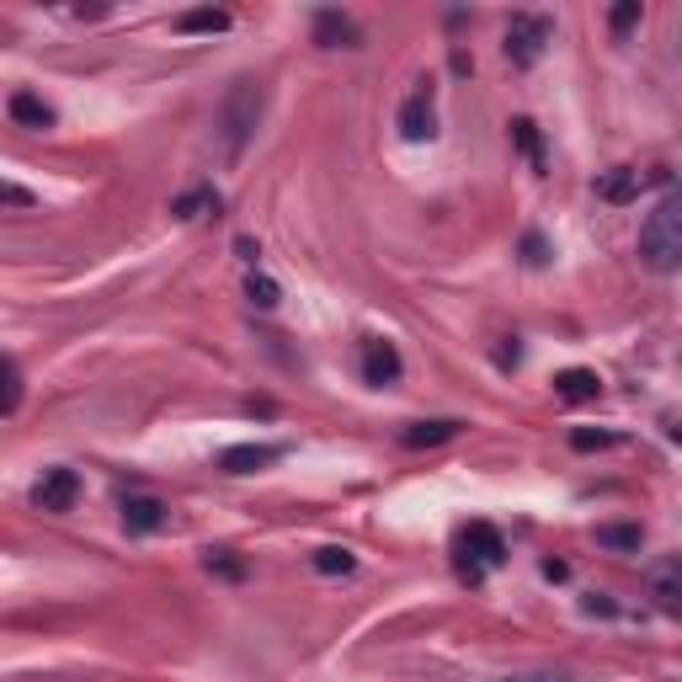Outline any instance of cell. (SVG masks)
<instances>
[{"label": "cell", "instance_id": "1", "mask_svg": "<svg viewBox=\"0 0 682 682\" xmlns=\"http://www.w3.org/2000/svg\"><path fill=\"white\" fill-rule=\"evenodd\" d=\"M640 262L661 277L682 272V187H672L640 224Z\"/></svg>", "mask_w": 682, "mask_h": 682}, {"label": "cell", "instance_id": "5", "mask_svg": "<svg viewBox=\"0 0 682 682\" xmlns=\"http://www.w3.org/2000/svg\"><path fill=\"white\" fill-rule=\"evenodd\" d=\"M400 139H411V145H427L432 134H438V107H432V86H416L406 102H400Z\"/></svg>", "mask_w": 682, "mask_h": 682}, {"label": "cell", "instance_id": "2", "mask_svg": "<svg viewBox=\"0 0 682 682\" xmlns=\"http://www.w3.org/2000/svg\"><path fill=\"white\" fill-rule=\"evenodd\" d=\"M262 113H267V86L262 81H235L230 86V96H224V107H219V139H224V155L230 160H240L245 155V145L256 139V123H262Z\"/></svg>", "mask_w": 682, "mask_h": 682}, {"label": "cell", "instance_id": "25", "mask_svg": "<svg viewBox=\"0 0 682 682\" xmlns=\"http://www.w3.org/2000/svg\"><path fill=\"white\" fill-rule=\"evenodd\" d=\"M634 22H640V0H619V6L608 11V28L619 32V38H623L629 28H634Z\"/></svg>", "mask_w": 682, "mask_h": 682}, {"label": "cell", "instance_id": "8", "mask_svg": "<svg viewBox=\"0 0 682 682\" xmlns=\"http://www.w3.org/2000/svg\"><path fill=\"white\" fill-rule=\"evenodd\" d=\"M81 496V475L75 470H49V475L32 485V502L43 506V512H70Z\"/></svg>", "mask_w": 682, "mask_h": 682}, {"label": "cell", "instance_id": "15", "mask_svg": "<svg viewBox=\"0 0 682 682\" xmlns=\"http://www.w3.org/2000/svg\"><path fill=\"white\" fill-rule=\"evenodd\" d=\"M230 28V11L224 6H198V11H181L177 32H224Z\"/></svg>", "mask_w": 682, "mask_h": 682}, {"label": "cell", "instance_id": "28", "mask_svg": "<svg viewBox=\"0 0 682 682\" xmlns=\"http://www.w3.org/2000/svg\"><path fill=\"white\" fill-rule=\"evenodd\" d=\"M523 262H528V267H538V262H544V240H538V235L523 240Z\"/></svg>", "mask_w": 682, "mask_h": 682}, {"label": "cell", "instance_id": "27", "mask_svg": "<svg viewBox=\"0 0 682 682\" xmlns=\"http://www.w3.org/2000/svg\"><path fill=\"white\" fill-rule=\"evenodd\" d=\"M0 198H6L11 208H28L32 203V192H28V187H17V181H6V187H0Z\"/></svg>", "mask_w": 682, "mask_h": 682}, {"label": "cell", "instance_id": "30", "mask_svg": "<svg viewBox=\"0 0 682 682\" xmlns=\"http://www.w3.org/2000/svg\"><path fill=\"white\" fill-rule=\"evenodd\" d=\"M544 576H549V581H565V560H544Z\"/></svg>", "mask_w": 682, "mask_h": 682}, {"label": "cell", "instance_id": "13", "mask_svg": "<svg viewBox=\"0 0 682 682\" xmlns=\"http://www.w3.org/2000/svg\"><path fill=\"white\" fill-rule=\"evenodd\" d=\"M651 597L667 608V613H678V619H682V555H678V560H667L651 576Z\"/></svg>", "mask_w": 682, "mask_h": 682}, {"label": "cell", "instance_id": "16", "mask_svg": "<svg viewBox=\"0 0 682 682\" xmlns=\"http://www.w3.org/2000/svg\"><path fill=\"white\" fill-rule=\"evenodd\" d=\"M219 213V192H213V187H198V192H181L177 203H171V213H177V219H198V213Z\"/></svg>", "mask_w": 682, "mask_h": 682}, {"label": "cell", "instance_id": "19", "mask_svg": "<svg viewBox=\"0 0 682 682\" xmlns=\"http://www.w3.org/2000/svg\"><path fill=\"white\" fill-rule=\"evenodd\" d=\"M597 192H602V198H608V203H629V198H634V192H640V171H613V177L602 181V187H597Z\"/></svg>", "mask_w": 682, "mask_h": 682}, {"label": "cell", "instance_id": "10", "mask_svg": "<svg viewBox=\"0 0 682 682\" xmlns=\"http://www.w3.org/2000/svg\"><path fill=\"white\" fill-rule=\"evenodd\" d=\"M315 43L321 49H357V22L347 11H315Z\"/></svg>", "mask_w": 682, "mask_h": 682}, {"label": "cell", "instance_id": "31", "mask_svg": "<svg viewBox=\"0 0 682 682\" xmlns=\"http://www.w3.org/2000/svg\"><path fill=\"white\" fill-rule=\"evenodd\" d=\"M672 443H682V427H672Z\"/></svg>", "mask_w": 682, "mask_h": 682}, {"label": "cell", "instance_id": "22", "mask_svg": "<svg viewBox=\"0 0 682 682\" xmlns=\"http://www.w3.org/2000/svg\"><path fill=\"white\" fill-rule=\"evenodd\" d=\"M208 570L224 576V581H245V560H240L235 549H208Z\"/></svg>", "mask_w": 682, "mask_h": 682}, {"label": "cell", "instance_id": "24", "mask_svg": "<svg viewBox=\"0 0 682 682\" xmlns=\"http://www.w3.org/2000/svg\"><path fill=\"white\" fill-rule=\"evenodd\" d=\"M512 139L523 145V155L534 160V166H544V149H538V128L528 118H512Z\"/></svg>", "mask_w": 682, "mask_h": 682}, {"label": "cell", "instance_id": "11", "mask_svg": "<svg viewBox=\"0 0 682 682\" xmlns=\"http://www.w3.org/2000/svg\"><path fill=\"white\" fill-rule=\"evenodd\" d=\"M459 432H464V421L438 416V421H411V427L400 432V443H406V448H438V443H453Z\"/></svg>", "mask_w": 682, "mask_h": 682}, {"label": "cell", "instance_id": "26", "mask_svg": "<svg viewBox=\"0 0 682 682\" xmlns=\"http://www.w3.org/2000/svg\"><path fill=\"white\" fill-rule=\"evenodd\" d=\"M613 443V432H592V427H576V432H570V448H576V453H592V448H608Z\"/></svg>", "mask_w": 682, "mask_h": 682}, {"label": "cell", "instance_id": "21", "mask_svg": "<svg viewBox=\"0 0 682 682\" xmlns=\"http://www.w3.org/2000/svg\"><path fill=\"white\" fill-rule=\"evenodd\" d=\"M22 411V363L6 357V400H0V416H17Z\"/></svg>", "mask_w": 682, "mask_h": 682}, {"label": "cell", "instance_id": "12", "mask_svg": "<svg viewBox=\"0 0 682 682\" xmlns=\"http://www.w3.org/2000/svg\"><path fill=\"white\" fill-rule=\"evenodd\" d=\"M555 395H560V400H570V406H587V400H597V395H602V379H597L592 368H565L560 379H555Z\"/></svg>", "mask_w": 682, "mask_h": 682}, {"label": "cell", "instance_id": "18", "mask_svg": "<svg viewBox=\"0 0 682 682\" xmlns=\"http://www.w3.org/2000/svg\"><path fill=\"white\" fill-rule=\"evenodd\" d=\"M353 549H336V544H326V549H315V570L321 576H353Z\"/></svg>", "mask_w": 682, "mask_h": 682}, {"label": "cell", "instance_id": "17", "mask_svg": "<svg viewBox=\"0 0 682 682\" xmlns=\"http://www.w3.org/2000/svg\"><path fill=\"white\" fill-rule=\"evenodd\" d=\"M597 544H608V549H640L646 534H640V523H608V528H597Z\"/></svg>", "mask_w": 682, "mask_h": 682}, {"label": "cell", "instance_id": "29", "mask_svg": "<svg viewBox=\"0 0 682 682\" xmlns=\"http://www.w3.org/2000/svg\"><path fill=\"white\" fill-rule=\"evenodd\" d=\"M235 251H240V256H245V262H256V256H262V251H256V240H245V235L235 240Z\"/></svg>", "mask_w": 682, "mask_h": 682}, {"label": "cell", "instance_id": "23", "mask_svg": "<svg viewBox=\"0 0 682 682\" xmlns=\"http://www.w3.org/2000/svg\"><path fill=\"white\" fill-rule=\"evenodd\" d=\"M496 682H587V678L560 672V667H534V672H506V678H496Z\"/></svg>", "mask_w": 682, "mask_h": 682}, {"label": "cell", "instance_id": "3", "mask_svg": "<svg viewBox=\"0 0 682 682\" xmlns=\"http://www.w3.org/2000/svg\"><path fill=\"white\" fill-rule=\"evenodd\" d=\"M453 560H459L464 581H480L485 570H496L506 560V538L491 523H470V528H459V538H453Z\"/></svg>", "mask_w": 682, "mask_h": 682}, {"label": "cell", "instance_id": "9", "mask_svg": "<svg viewBox=\"0 0 682 682\" xmlns=\"http://www.w3.org/2000/svg\"><path fill=\"white\" fill-rule=\"evenodd\" d=\"M277 459H283L277 443H235L219 453V470H224V475H256V470H267Z\"/></svg>", "mask_w": 682, "mask_h": 682}, {"label": "cell", "instance_id": "6", "mask_svg": "<svg viewBox=\"0 0 682 682\" xmlns=\"http://www.w3.org/2000/svg\"><path fill=\"white\" fill-rule=\"evenodd\" d=\"M400 374H406V363H400V353H395V342H385V336H363V379L374 389H389L400 385Z\"/></svg>", "mask_w": 682, "mask_h": 682}, {"label": "cell", "instance_id": "7", "mask_svg": "<svg viewBox=\"0 0 682 682\" xmlns=\"http://www.w3.org/2000/svg\"><path fill=\"white\" fill-rule=\"evenodd\" d=\"M123 528L128 534H160L166 523H171V506L160 502V496H145V491H134V496H123Z\"/></svg>", "mask_w": 682, "mask_h": 682}, {"label": "cell", "instance_id": "14", "mask_svg": "<svg viewBox=\"0 0 682 682\" xmlns=\"http://www.w3.org/2000/svg\"><path fill=\"white\" fill-rule=\"evenodd\" d=\"M11 118L22 123V128H54V107L43 96H32V91H17L11 96Z\"/></svg>", "mask_w": 682, "mask_h": 682}, {"label": "cell", "instance_id": "4", "mask_svg": "<svg viewBox=\"0 0 682 682\" xmlns=\"http://www.w3.org/2000/svg\"><path fill=\"white\" fill-rule=\"evenodd\" d=\"M555 43V22L549 17H538V11H523V17H512L506 22V60L517 64V70H534L544 60V49Z\"/></svg>", "mask_w": 682, "mask_h": 682}, {"label": "cell", "instance_id": "20", "mask_svg": "<svg viewBox=\"0 0 682 682\" xmlns=\"http://www.w3.org/2000/svg\"><path fill=\"white\" fill-rule=\"evenodd\" d=\"M245 298H251V304H256V309H272V304H277V298H283V288H277V283H272L267 272H251V277H245Z\"/></svg>", "mask_w": 682, "mask_h": 682}]
</instances>
